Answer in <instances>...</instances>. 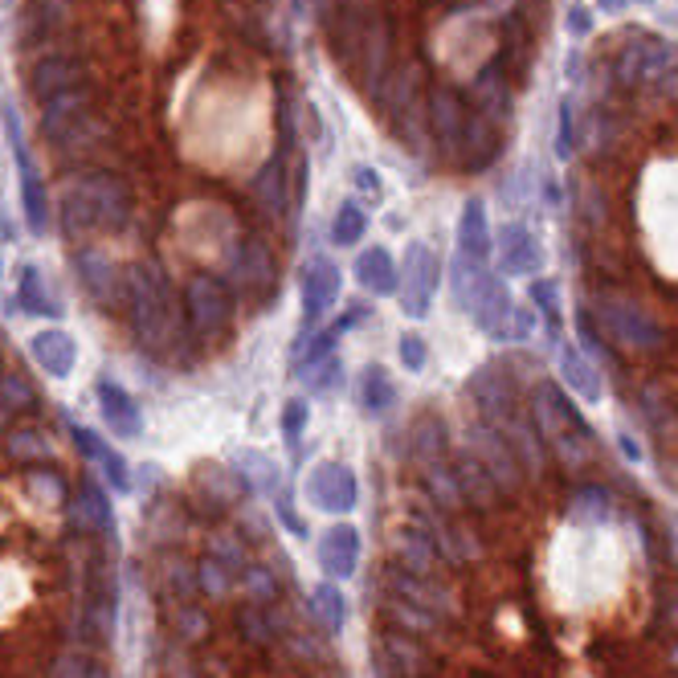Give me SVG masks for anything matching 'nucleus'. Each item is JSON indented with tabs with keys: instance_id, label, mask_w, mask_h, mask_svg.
Here are the masks:
<instances>
[{
	"instance_id": "f257e3e1",
	"label": "nucleus",
	"mask_w": 678,
	"mask_h": 678,
	"mask_svg": "<svg viewBox=\"0 0 678 678\" xmlns=\"http://www.w3.org/2000/svg\"><path fill=\"white\" fill-rule=\"evenodd\" d=\"M62 233L78 242L91 230H124L131 217V192L110 172H86L62 188Z\"/></svg>"
},
{
	"instance_id": "f03ea898",
	"label": "nucleus",
	"mask_w": 678,
	"mask_h": 678,
	"mask_svg": "<svg viewBox=\"0 0 678 678\" xmlns=\"http://www.w3.org/2000/svg\"><path fill=\"white\" fill-rule=\"evenodd\" d=\"M531 421H536V430L543 437V449L552 454L556 463H564L569 470H585V466L597 463V442H593L588 421L556 385L536 388Z\"/></svg>"
},
{
	"instance_id": "7ed1b4c3",
	"label": "nucleus",
	"mask_w": 678,
	"mask_h": 678,
	"mask_svg": "<svg viewBox=\"0 0 678 678\" xmlns=\"http://www.w3.org/2000/svg\"><path fill=\"white\" fill-rule=\"evenodd\" d=\"M127 311H131V331L136 343L148 352L168 348L176 336V307H172L168 282L160 274V266L139 262L127 274Z\"/></svg>"
},
{
	"instance_id": "20e7f679",
	"label": "nucleus",
	"mask_w": 678,
	"mask_h": 678,
	"mask_svg": "<svg viewBox=\"0 0 678 678\" xmlns=\"http://www.w3.org/2000/svg\"><path fill=\"white\" fill-rule=\"evenodd\" d=\"M593 315H597L605 339H613L617 348H626V352L650 355L666 348V327L642 303H633L626 294H601Z\"/></svg>"
},
{
	"instance_id": "39448f33",
	"label": "nucleus",
	"mask_w": 678,
	"mask_h": 678,
	"mask_svg": "<svg viewBox=\"0 0 678 678\" xmlns=\"http://www.w3.org/2000/svg\"><path fill=\"white\" fill-rule=\"evenodd\" d=\"M185 319L201 339H217L233 319L230 287L217 274H192L185 287Z\"/></svg>"
},
{
	"instance_id": "423d86ee",
	"label": "nucleus",
	"mask_w": 678,
	"mask_h": 678,
	"mask_svg": "<svg viewBox=\"0 0 678 678\" xmlns=\"http://www.w3.org/2000/svg\"><path fill=\"white\" fill-rule=\"evenodd\" d=\"M466 449H470L478 463H482V470L494 478V487H499V491L519 494L527 470L519 466V458H515V449H511V442L503 437V433L491 430L487 421H475V425L466 430Z\"/></svg>"
},
{
	"instance_id": "0eeeda50",
	"label": "nucleus",
	"mask_w": 678,
	"mask_h": 678,
	"mask_svg": "<svg viewBox=\"0 0 678 678\" xmlns=\"http://www.w3.org/2000/svg\"><path fill=\"white\" fill-rule=\"evenodd\" d=\"M437 254H433L425 242H413L405 249V262H401V311L409 319H425L433 303V291H437Z\"/></svg>"
},
{
	"instance_id": "6e6552de",
	"label": "nucleus",
	"mask_w": 678,
	"mask_h": 678,
	"mask_svg": "<svg viewBox=\"0 0 678 678\" xmlns=\"http://www.w3.org/2000/svg\"><path fill=\"white\" fill-rule=\"evenodd\" d=\"M466 393H470V401L478 405V421H487L491 430H503L511 417L519 413V397H515V385H511L507 369H478L475 376H470V385H466Z\"/></svg>"
},
{
	"instance_id": "1a4fd4ad",
	"label": "nucleus",
	"mask_w": 678,
	"mask_h": 678,
	"mask_svg": "<svg viewBox=\"0 0 678 678\" xmlns=\"http://www.w3.org/2000/svg\"><path fill=\"white\" fill-rule=\"evenodd\" d=\"M4 131L13 139V155H16V168H21V204H25V221H30V233L42 237L49 225V197L42 176L33 168V160L25 155V143H21V124H16L13 107H4Z\"/></svg>"
},
{
	"instance_id": "9d476101",
	"label": "nucleus",
	"mask_w": 678,
	"mask_h": 678,
	"mask_svg": "<svg viewBox=\"0 0 678 678\" xmlns=\"http://www.w3.org/2000/svg\"><path fill=\"white\" fill-rule=\"evenodd\" d=\"M466 115H470V110H466L463 94L454 91V86H446V82H437L430 91V127L446 160H458V155H463Z\"/></svg>"
},
{
	"instance_id": "9b49d317",
	"label": "nucleus",
	"mask_w": 678,
	"mask_h": 678,
	"mask_svg": "<svg viewBox=\"0 0 678 678\" xmlns=\"http://www.w3.org/2000/svg\"><path fill=\"white\" fill-rule=\"evenodd\" d=\"M307 499L319 511L339 515V511L355 507V499H360V482H355V475L343 463H319L307 475Z\"/></svg>"
},
{
	"instance_id": "f8f14e48",
	"label": "nucleus",
	"mask_w": 678,
	"mask_h": 678,
	"mask_svg": "<svg viewBox=\"0 0 678 678\" xmlns=\"http://www.w3.org/2000/svg\"><path fill=\"white\" fill-rule=\"evenodd\" d=\"M385 585H388V597H397V601L413 605V609L437 617V621L454 613L449 593H446V588L433 585V576H417V572L401 569V564H393V569L385 572Z\"/></svg>"
},
{
	"instance_id": "ddd939ff",
	"label": "nucleus",
	"mask_w": 678,
	"mask_h": 678,
	"mask_svg": "<svg viewBox=\"0 0 678 678\" xmlns=\"http://www.w3.org/2000/svg\"><path fill=\"white\" fill-rule=\"evenodd\" d=\"M230 282L237 291L246 294H262L274 287V258H270V249L262 242H237V249L230 254Z\"/></svg>"
},
{
	"instance_id": "4468645a",
	"label": "nucleus",
	"mask_w": 678,
	"mask_h": 678,
	"mask_svg": "<svg viewBox=\"0 0 678 678\" xmlns=\"http://www.w3.org/2000/svg\"><path fill=\"white\" fill-rule=\"evenodd\" d=\"M74 270H78V282L86 287V294H91L94 303L103 311L119 307V303H127V282L119 274H115V266L103 258V254H94V249H82L74 258Z\"/></svg>"
},
{
	"instance_id": "2eb2a0df",
	"label": "nucleus",
	"mask_w": 678,
	"mask_h": 678,
	"mask_svg": "<svg viewBox=\"0 0 678 678\" xmlns=\"http://www.w3.org/2000/svg\"><path fill=\"white\" fill-rule=\"evenodd\" d=\"M499 266L503 274L515 278H536L543 270V246L527 225H503L499 233Z\"/></svg>"
},
{
	"instance_id": "dca6fc26",
	"label": "nucleus",
	"mask_w": 678,
	"mask_h": 678,
	"mask_svg": "<svg viewBox=\"0 0 678 678\" xmlns=\"http://www.w3.org/2000/svg\"><path fill=\"white\" fill-rule=\"evenodd\" d=\"M336 299H339V266L319 254V258H311L303 266V319L319 324Z\"/></svg>"
},
{
	"instance_id": "f3484780",
	"label": "nucleus",
	"mask_w": 678,
	"mask_h": 678,
	"mask_svg": "<svg viewBox=\"0 0 678 678\" xmlns=\"http://www.w3.org/2000/svg\"><path fill=\"white\" fill-rule=\"evenodd\" d=\"M30 355L42 372L66 381L78 364V343L70 331H62V327H46V331H37V336L30 339Z\"/></svg>"
},
{
	"instance_id": "a211bd4d",
	"label": "nucleus",
	"mask_w": 678,
	"mask_h": 678,
	"mask_svg": "<svg viewBox=\"0 0 678 678\" xmlns=\"http://www.w3.org/2000/svg\"><path fill=\"white\" fill-rule=\"evenodd\" d=\"M319 569L331 576V581H348L355 569H360V531L348 524L327 527L324 540H319Z\"/></svg>"
},
{
	"instance_id": "6ab92c4d",
	"label": "nucleus",
	"mask_w": 678,
	"mask_h": 678,
	"mask_svg": "<svg viewBox=\"0 0 678 678\" xmlns=\"http://www.w3.org/2000/svg\"><path fill=\"white\" fill-rule=\"evenodd\" d=\"M355 282L376 299H385V294L401 291V266L393 262V254L385 246H372L355 258Z\"/></svg>"
},
{
	"instance_id": "aec40b11",
	"label": "nucleus",
	"mask_w": 678,
	"mask_h": 678,
	"mask_svg": "<svg viewBox=\"0 0 678 678\" xmlns=\"http://www.w3.org/2000/svg\"><path fill=\"white\" fill-rule=\"evenodd\" d=\"M86 107H91V94L74 86V91H62L46 98V110H42V127H46L49 139H70L78 131V119H86Z\"/></svg>"
},
{
	"instance_id": "412c9836",
	"label": "nucleus",
	"mask_w": 678,
	"mask_h": 678,
	"mask_svg": "<svg viewBox=\"0 0 678 678\" xmlns=\"http://www.w3.org/2000/svg\"><path fill=\"white\" fill-rule=\"evenodd\" d=\"M98 409H103V421L110 425L115 437H139V433H143L139 405L131 401V393L119 388L115 381H98Z\"/></svg>"
},
{
	"instance_id": "4be33fe9",
	"label": "nucleus",
	"mask_w": 678,
	"mask_h": 678,
	"mask_svg": "<svg viewBox=\"0 0 678 678\" xmlns=\"http://www.w3.org/2000/svg\"><path fill=\"white\" fill-rule=\"evenodd\" d=\"M454 478H458V491H463V503L466 507H478V511H491L499 503V487H494V478L482 470L470 449H463L458 458H454Z\"/></svg>"
},
{
	"instance_id": "5701e85b",
	"label": "nucleus",
	"mask_w": 678,
	"mask_h": 678,
	"mask_svg": "<svg viewBox=\"0 0 678 678\" xmlns=\"http://www.w3.org/2000/svg\"><path fill=\"white\" fill-rule=\"evenodd\" d=\"M675 49L670 42H642V46H630L617 62V74L621 82H646V78H658L670 66Z\"/></svg>"
},
{
	"instance_id": "b1692460",
	"label": "nucleus",
	"mask_w": 678,
	"mask_h": 678,
	"mask_svg": "<svg viewBox=\"0 0 678 678\" xmlns=\"http://www.w3.org/2000/svg\"><path fill=\"white\" fill-rule=\"evenodd\" d=\"M491 221H487V204L478 201H466L463 204V217H458V254L466 258H475V262H487L491 258Z\"/></svg>"
},
{
	"instance_id": "393cba45",
	"label": "nucleus",
	"mask_w": 678,
	"mask_h": 678,
	"mask_svg": "<svg viewBox=\"0 0 678 678\" xmlns=\"http://www.w3.org/2000/svg\"><path fill=\"white\" fill-rule=\"evenodd\" d=\"M381 663H385L388 670L405 675V678H417V675H425V670H430V654L417 646L413 633L388 630L385 638H381Z\"/></svg>"
},
{
	"instance_id": "a878e982",
	"label": "nucleus",
	"mask_w": 678,
	"mask_h": 678,
	"mask_svg": "<svg viewBox=\"0 0 678 678\" xmlns=\"http://www.w3.org/2000/svg\"><path fill=\"white\" fill-rule=\"evenodd\" d=\"M499 433L511 442V449H515V458H519V466H524L527 475H540L543 466H548V449H543V437L531 417L515 413Z\"/></svg>"
},
{
	"instance_id": "bb28decb",
	"label": "nucleus",
	"mask_w": 678,
	"mask_h": 678,
	"mask_svg": "<svg viewBox=\"0 0 678 678\" xmlns=\"http://www.w3.org/2000/svg\"><path fill=\"white\" fill-rule=\"evenodd\" d=\"M409 454H413L417 466L446 463L449 442H446V425H442V417L437 413L413 417V425H409Z\"/></svg>"
},
{
	"instance_id": "cd10ccee",
	"label": "nucleus",
	"mask_w": 678,
	"mask_h": 678,
	"mask_svg": "<svg viewBox=\"0 0 678 678\" xmlns=\"http://www.w3.org/2000/svg\"><path fill=\"white\" fill-rule=\"evenodd\" d=\"M470 103L482 119H491V124H503L511 110V94L503 86V78H499V66H482L470 82Z\"/></svg>"
},
{
	"instance_id": "c85d7f7f",
	"label": "nucleus",
	"mask_w": 678,
	"mask_h": 678,
	"mask_svg": "<svg viewBox=\"0 0 678 678\" xmlns=\"http://www.w3.org/2000/svg\"><path fill=\"white\" fill-rule=\"evenodd\" d=\"M70 433H74V446L82 449L91 463L103 466V475L110 478V487H115V491H131V475H127V463L107 446V442H103V437H98V433L86 430V425H70Z\"/></svg>"
},
{
	"instance_id": "c756f323",
	"label": "nucleus",
	"mask_w": 678,
	"mask_h": 678,
	"mask_svg": "<svg viewBox=\"0 0 678 678\" xmlns=\"http://www.w3.org/2000/svg\"><path fill=\"white\" fill-rule=\"evenodd\" d=\"M499 124H491V119H482L478 110H470L466 115V139H463V160L466 168H487L494 155H499V131H494Z\"/></svg>"
},
{
	"instance_id": "7c9ffc66",
	"label": "nucleus",
	"mask_w": 678,
	"mask_h": 678,
	"mask_svg": "<svg viewBox=\"0 0 678 678\" xmlns=\"http://www.w3.org/2000/svg\"><path fill=\"white\" fill-rule=\"evenodd\" d=\"M491 278L494 274L487 270V262H475V258L458 254V258H454V266H449V287H454L458 307L475 311V303L482 299V291H487V282H491Z\"/></svg>"
},
{
	"instance_id": "2f4dec72",
	"label": "nucleus",
	"mask_w": 678,
	"mask_h": 678,
	"mask_svg": "<svg viewBox=\"0 0 678 678\" xmlns=\"http://www.w3.org/2000/svg\"><path fill=\"white\" fill-rule=\"evenodd\" d=\"M556 360H560V376H564V385H569L572 393H581L585 401H601V393H605L601 376L593 372V364H588L585 355L576 352L572 343H564Z\"/></svg>"
},
{
	"instance_id": "473e14b6",
	"label": "nucleus",
	"mask_w": 678,
	"mask_h": 678,
	"mask_svg": "<svg viewBox=\"0 0 678 678\" xmlns=\"http://www.w3.org/2000/svg\"><path fill=\"white\" fill-rule=\"evenodd\" d=\"M360 54H364V82H369L372 91H381L385 70H388V25H385V16L381 13H372Z\"/></svg>"
},
{
	"instance_id": "72a5a7b5",
	"label": "nucleus",
	"mask_w": 678,
	"mask_h": 678,
	"mask_svg": "<svg viewBox=\"0 0 678 678\" xmlns=\"http://www.w3.org/2000/svg\"><path fill=\"white\" fill-rule=\"evenodd\" d=\"M397 552H401V569L417 572V576H433L437 569V543L430 540V531L425 527H405L401 536H397Z\"/></svg>"
},
{
	"instance_id": "f704fd0d",
	"label": "nucleus",
	"mask_w": 678,
	"mask_h": 678,
	"mask_svg": "<svg viewBox=\"0 0 678 678\" xmlns=\"http://www.w3.org/2000/svg\"><path fill=\"white\" fill-rule=\"evenodd\" d=\"M237 475H242V482H249L258 494H282V475H278V463L270 458V454H262V449H242L237 454Z\"/></svg>"
},
{
	"instance_id": "c9c22d12",
	"label": "nucleus",
	"mask_w": 678,
	"mask_h": 678,
	"mask_svg": "<svg viewBox=\"0 0 678 678\" xmlns=\"http://www.w3.org/2000/svg\"><path fill=\"white\" fill-rule=\"evenodd\" d=\"M16 303L30 311V315H46V319H62V307L58 299L46 291V278L37 266H25L21 270V287H16Z\"/></svg>"
},
{
	"instance_id": "e433bc0d",
	"label": "nucleus",
	"mask_w": 678,
	"mask_h": 678,
	"mask_svg": "<svg viewBox=\"0 0 678 678\" xmlns=\"http://www.w3.org/2000/svg\"><path fill=\"white\" fill-rule=\"evenodd\" d=\"M82 70H78L70 58H46V62L37 66V78H33V91L42 94V98H54V94L62 91H74Z\"/></svg>"
},
{
	"instance_id": "4c0bfd02",
	"label": "nucleus",
	"mask_w": 678,
	"mask_h": 678,
	"mask_svg": "<svg viewBox=\"0 0 678 678\" xmlns=\"http://www.w3.org/2000/svg\"><path fill=\"white\" fill-rule=\"evenodd\" d=\"M254 197L266 204V213H287V168H282V160H270L262 172H258V180H254Z\"/></svg>"
},
{
	"instance_id": "58836bf2",
	"label": "nucleus",
	"mask_w": 678,
	"mask_h": 678,
	"mask_svg": "<svg viewBox=\"0 0 678 678\" xmlns=\"http://www.w3.org/2000/svg\"><path fill=\"white\" fill-rule=\"evenodd\" d=\"M360 401L369 413H388L393 405H397V385L388 381V372L381 364H372L364 369V381H360Z\"/></svg>"
},
{
	"instance_id": "ea45409f",
	"label": "nucleus",
	"mask_w": 678,
	"mask_h": 678,
	"mask_svg": "<svg viewBox=\"0 0 678 678\" xmlns=\"http://www.w3.org/2000/svg\"><path fill=\"white\" fill-rule=\"evenodd\" d=\"M78 519L94 531H115V515H110V503L107 494L98 491L94 482H82L78 487Z\"/></svg>"
},
{
	"instance_id": "a19ab883",
	"label": "nucleus",
	"mask_w": 678,
	"mask_h": 678,
	"mask_svg": "<svg viewBox=\"0 0 678 678\" xmlns=\"http://www.w3.org/2000/svg\"><path fill=\"white\" fill-rule=\"evenodd\" d=\"M609 515H613V503H609V491H601V487H581L572 494L569 519H576V524H605Z\"/></svg>"
},
{
	"instance_id": "79ce46f5",
	"label": "nucleus",
	"mask_w": 678,
	"mask_h": 678,
	"mask_svg": "<svg viewBox=\"0 0 678 678\" xmlns=\"http://www.w3.org/2000/svg\"><path fill=\"white\" fill-rule=\"evenodd\" d=\"M364 230H369V213L355 201L339 204L336 217H331V242L336 246H355V242H364Z\"/></svg>"
},
{
	"instance_id": "37998d69",
	"label": "nucleus",
	"mask_w": 678,
	"mask_h": 678,
	"mask_svg": "<svg viewBox=\"0 0 678 678\" xmlns=\"http://www.w3.org/2000/svg\"><path fill=\"white\" fill-rule=\"evenodd\" d=\"M0 409L4 413H33L37 409V393L25 376L16 372H0Z\"/></svg>"
},
{
	"instance_id": "c03bdc74",
	"label": "nucleus",
	"mask_w": 678,
	"mask_h": 678,
	"mask_svg": "<svg viewBox=\"0 0 678 678\" xmlns=\"http://www.w3.org/2000/svg\"><path fill=\"white\" fill-rule=\"evenodd\" d=\"M315 617L324 621L327 633H339L343 630V621H348V605H343V593L336 585H319L315 588Z\"/></svg>"
},
{
	"instance_id": "a18cd8bd",
	"label": "nucleus",
	"mask_w": 678,
	"mask_h": 678,
	"mask_svg": "<svg viewBox=\"0 0 678 678\" xmlns=\"http://www.w3.org/2000/svg\"><path fill=\"white\" fill-rule=\"evenodd\" d=\"M299 376L307 381L311 393H336L343 385V364H339V355H324L307 369H299Z\"/></svg>"
},
{
	"instance_id": "49530a36",
	"label": "nucleus",
	"mask_w": 678,
	"mask_h": 678,
	"mask_svg": "<svg viewBox=\"0 0 678 678\" xmlns=\"http://www.w3.org/2000/svg\"><path fill=\"white\" fill-rule=\"evenodd\" d=\"M642 413L650 417V425H654V430L663 433V442L678 433L675 409H670V405L663 401V393H658V388H646V393H642Z\"/></svg>"
},
{
	"instance_id": "de8ad7c7",
	"label": "nucleus",
	"mask_w": 678,
	"mask_h": 678,
	"mask_svg": "<svg viewBox=\"0 0 678 678\" xmlns=\"http://www.w3.org/2000/svg\"><path fill=\"white\" fill-rule=\"evenodd\" d=\"M54 678H110L107 666L94 663L91 654H78V650H66L62 658H58V670Z\"/></svg>"
},
{
	"instance_id": "09e8293b",
	"label": "nucleus",
	"mask_w": 678,
	"mask_h": 678,
	"mask_svg": "<svg viewBox=\"0 0 678 678\" xmlns=\"http://www.w3.org/2000/svg\"><path fill=\"white\" fill-rule=\"evenodd\" d=\"M9 454H13L16 463H33V458H49V442L42 433L33 430H21L9 437Z\"/></svg>"
},
{
	"instance_id": "8fccbe9b",
	"label": "nucleus",
	"mask_w": 678,
	"mask_h": 678,
	"mask_svg": "<svg viewBox=\"0 0 678 678\" xmlns=\"http://www.w3.org/2000/svg\"><path fill=\"white\" fill-rule=\"evenodd\" d=\"M233 576L237 572H230L217 556H204V564H201V588H209L213 597H225L230 593V585H233Z\"/></svg>"
},
{
	"instance_id": "3c124183",
	"label": "nucleus",
	"mask_w": 678,
	"mask_h": 678,
	"mask_svg": "<svg viewBox=\"0 0 678 678\" xmlns=\"http://www.w3.org/2000/svg\"><path fill=\"white\" fill-rule=\"evenodd\" d=\"M397 355H401L405 372H421L430 364V348H425V339L417 336V331H405L401 343H397Z\"/></svg>"
},
{
	"instance_id": "603ef678",
	"label": "nucleus",
	"mask_w": 678,
	"mask_h": 678,
	"mask_svg": "<svg viewBox=\"0 0 678 678\" xmlns=\"http://www.w3.org/2000/svg\"><path fill=\"white\" fill-rule=\"evenodd\" d=\"M572 98H560V124H556V155L569 160L576 152V127H572Z\"/></svg>"
},
{
	"instance_id": "864d4df0",
	"label": "nucleus",
	"mask_w": 678,
	"mask_h": 678,
	"mask_svg": "<svg viewBox=\"0 0 678 678\" xmlns=\"http://www.w3.org/2000/svg\"><path fill=\"white\" fill-rule=\"evenodd\" d=\"M531 303H536L540 315H548L556 324V315H560V287H556L552 278H536L531 282Z\"/></svg>"
},
{
	"instance_id": "5fc2aeb1",
	"label": "nucleus",
	"mask_w": 678,
	"mask_h": 678,
	"mask_svg": "<svg viewBox=\"0 0 678 678\" xmlns=\"http://www.w3.org/2000/svg\"><path fill=\"white\" fill-rule=\"evenodd\" d=\"M237 626H242V630H246V638H249V642H258V646H262V642H270V638H274V621H270V617H266L262 609H246V613L237 617Z\"/></svg>"
},
{
	"instance_id": "6e6d98bb",
	"label": "nucleus",
	"mask_w": 678,
	"mask_h": 678,
	"mask_svg": "<svg viewBox=\"0 0 678 678\" xmlns=\"http://www.w3.org/2000/svg\"><path fill=\"white\" fill-rule=\"evenodd\" d=\"M307 421H311V409H307V401L303 397H294V401H287V409H282V433L287 437H299V433L307 430Z\"/></svg>"
},
{
	"instance_id": "4d7b16f0",
	"label": "nucleus",
	"mask_w": 678,
	"mask_h": 678,
	"mask_svg": "<svg viewBox=\"0 0 678 678\" xmlns=\"http://www.w3.org/2000/svg\"><path fill=\"white\" fill-rule=\"evenodd\" d=\"M536 324H540L536 307H515L511 311V324H507V339H531Z\"/></svg>"
},
{
	"instance_id": "13d9d810",
	"label": "nucleus",
	"mask_w": 678,
	"mask_h": 678,
	"mask_svg": "<svg viewBox=\"0 0 678 678\" xmlns=\"http://www.w3.org/2000/svg\"><path fill=\"white\" fill-rule=\"evenodd\" d=\"M30 487H33V491H42V494L49 491V494H54V499H62V494H66L62 478H54V475H42V470H33Z\"/></svg>"
},
{
	"instance_id": "bf43d9fd",
	"label": "nucleus",
	"mask_w": 678,
	"mask_h": 678,
	"mask_svg": "<svg viewBox=\"0 0 678 678\" xmlns=\"http://www.w3.org/2000/svg\"><path fill=\"white\" fill-rule=\"evenodd\" d=\"M569 30L576 33V37H585V33L593 30V16H588V9L572 4V9H569Z\"/></svg>"
},
{
	"instance_id": "052dcab7",
	"label": "nucleus",
	"mask_w": 678,
	"mask_h": 678,
	"mask_svg": "<svg viewBox=\"0 0 678 678\" xmlns=\"http://www.w3.org/2000/svg\"><path fill=\"white\" fill-rule=\"evenodd\" d=\"M352 176H355V185L364 188V192H372V197H381V176H376V172H372V168H364V164H360V168H355Z\"/></svg>"
},
{
	"instance_id": "680f3d73",
	"label": "nucleus",
	"mask_w": 678,
	"mask_h": 678,
	"mask_svg": "<svg viewBox=\"0 0 678 678\" xmlns=\"http://www.w3.org/2000/svg\"><path fill=\"white\" fill-rule=\"evenodd\" d=\"M246 581H249V588H254L258 597H266V593H274V581H270V576H266L262 569H249V572H246Z\"/></svg>"
},
{
	"instance_id": "e2e57ef3",
	"label": "nucleus",
	"mask_w": 678,
	"mask_h": 678,
	"mask_svg": "<svg viewBox=\"0 0 678 678\" xmlns=\"http://www.w3.org/2000/svg\"><path fill=\"white\" fill-rule=\"evenodd\" d=\"M626 9V0H601V13H621Z\"/></svg>"
},
{
	"instance_id": "0e129e2a",
	"label": "nucleus",
	"mask_w": 678,
	"mask_h": 678,
	"mask_svg": "<svg viewBox=\"0 0 678 678\" xmlns=\"http://www.w3.org/2000/svg\"><path fill=\"white\" fill-rule=\"evenodd\" d=\"M0 274H4V266H0Z\"/></svg>"
}]
</instances>
